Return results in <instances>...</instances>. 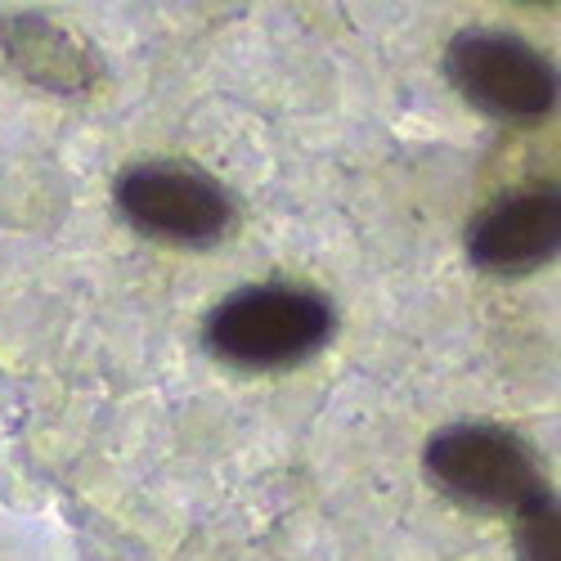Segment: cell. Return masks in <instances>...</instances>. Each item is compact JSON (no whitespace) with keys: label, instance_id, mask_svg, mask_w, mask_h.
<instances>
[{"label":"cell","instance_id":"6","mask_svg":"<svg viewBox=\"0 0 561 561\" xmlns=\"http://www.w3.org/2000/svg\"><path fill=\"white\" fill-rule=\"evenodd\" d=\"M517 552L522 561H557V503L548 490L517 507Z\"/></svg>","mask_w":561,"mask_h":561},{"label":"cell","instance_id":"4","mask_svg":"<svg viewBox=\"0 0 561 561\" xmlns=\"http://www.w3.org/2000/svg\"><path fill=\"white\" fill-rule=\"evenodd\" d=\"M117 207L145 239L175 248H207L233 225L229 194L203 167L175 158L126 167L117 175Z\"/></svg>","mask_w":561,"mask_h":561},{"label":"cell","instance_id":"1","mask_svg":"<svg viewBox=\"0 0 561 561\" xmlns=\"http://www.w3.org/2000/svg\"><path fill=\"white\" fill-rule=\"evenodd\" d=\"M337 314L329 297L297 284H256L225 297L207 319V351L243 373L306 364L329 346Z\"/></svg>","mask_w":561,"mask_h":561},{"label":"cell","instance_id":"3","mask_svg":"<svg viewBox=\"0 0 561 561\" xmlns=\"http://www.w3.org/2000/svg\"><path fill=\"white\" fill-rule=\"evenodd\" d=\"M445 72L467 104L499 122H530L557 104V68L517 32H458L445 50Z\"/></svg>","mask_w":561,"mask_h":561},{"label":"cell","instance_id":"2","mask_svg":"<svg viewBox=\"0 0 561 561\" xmlns=\"http://www.w3.org/2000/svg\"><path fill=\"white\" fill-rule=\"evenodd\" d=\"M427 477L432 485L467 507L517 512L543 494L535 449L499 423H454L427 440Z\"/></svg>","mask_w":561,"mask_h":561},{"label":"cell","instance_id":"5","mask_svg":"<svg viewBox=\"0 0 561 561\" xmlns=\"http://www.w3.org/2000/svg\"><path fill=\"white\" fill-rule=\"evenodd\" d=\"M561 239V211H557V184H535L490 203L472 229H467V256L477 270L517 278L552 261Z\"/></svg>","mask_w":561,"mask_h":561}]
</instances>
